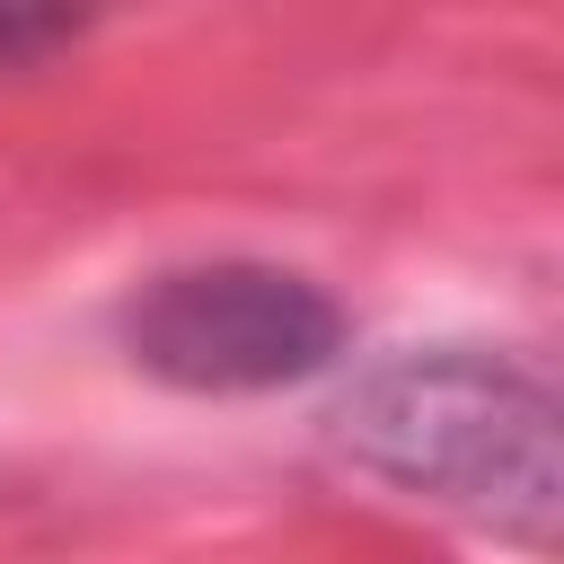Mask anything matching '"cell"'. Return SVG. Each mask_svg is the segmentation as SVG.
Wrapping results in <instances>:
<instances>
[{
  "instance_id": "6da1fadb",
  "label": "cell",
  "mask_w": 564,
  "mask_h": 564,
  "mask_svg": "<svg viewBox=\"0 0 564 564\" xmlns=\"http://www.w3.org/2000/svg\"><path fill=\"white\" fill-rule=\"evenodd\" d=\"M326 432L361 476H379L414 502H441L520 546L555 538V502H564L555 388L529 361H502L476 344L388 352L335 397Z\"/></svg>"
},
{
  "instance_id": "7a4b0ae2",
  "label": "cell",
  "mask_w": 564,
  "mask_h": 564,
  "mask_svg": "<svg viewBox=\"0 0 564 564\" xmlns=\"http://www.w3.org/2000/svg\"><path fill=\"white\" fill-rule=\"evenodd\" d=\"M123 344L167 388L256 397V388H291V379L326 370L344 352V308L291 264L220 256V264L150 273L123 300Z\"/></svg>"
}]
</instances>
